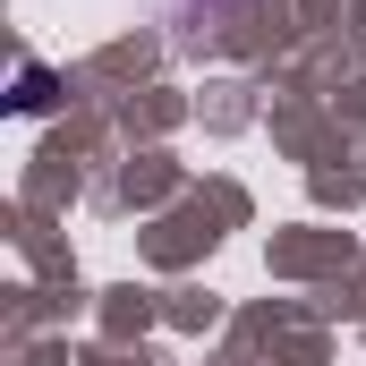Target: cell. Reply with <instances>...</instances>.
<instances>
[{
  "instance_id": "obj_1",
  "label": "cell",
  "mask_w": 366,
  "mask_h": 366,
  "mask_svg": "<svg viewBox=\"0 0 366 366\" xmlns=\"http://www.w3.org/2000/svg\"><path fill=\"white\" fill-rule=\"evenodd\" d=\"M17 102L43 111V102H51V69H26V77H17Z\"/></svg>"
}]
</instances>
